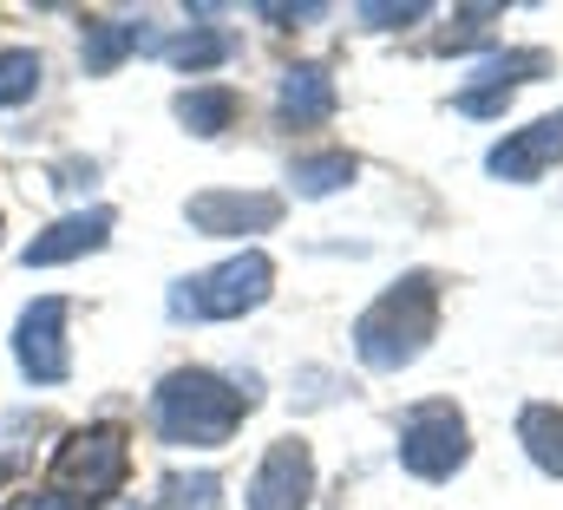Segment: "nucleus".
<instances>
[{
	"label": "nucleus",
	"mask_w": 563,
	"mask_h": 510,
	"mask_svg": "<svg viewBox=\"0 0 563 510\" xmlns=\"http://www.w3.org/2000/svg\"><path fill=\"white\" fill-rule=\"evenodd\" d=\"M465 458H472V439H465V419H459L452 399H420V406L400 419V465H407L413 478L439 485V478H452Z\"/></svg>",
	"instance_id": "39448f33"
},
{
	"label": "nucleus",
	"mask_w": 563,
	"mask_h": 510,
	"mask_svg": "<svg viewBox=\"0 0 563 510\" xmlns=\"http://www.w3.org/2000/svg\"><path fill=\"white\" fill-rule=\"evenodd\" d=\"M439 334V288L432 275H400L361 321H354V354L374 374H400L426 354V341Z\"/></svg>",
	"instance_id": "f03ea898"
},
{
	"label": "nucleus",
	"mask_w": 563,
	"mask_h": 510,
	"mask_svg": "<svg viewBox=\"0 0 563 510\" xmlns=\"http://www.w3.org/2000/svg\"><path fill=\"white\" fill-rule=\"evenodd\" d=\"M40 53L33 46H7L0 53V106H26L33 92H40Z\"/></svg>",
	"instance_id": "a211bd4d"
},
{
	"label": "nucleus",
	"mask_w": 563,
	"mask_h": 510,
	"mask_svg": "<svg viewBox=\"0 0 563 510\" xmlns=\"http://www.w3.org/2000/svg\"><path fill=\"white\" fill-rule=\"evenodd\" d=\"M558 157H563V112H551V119H538V125L498 137V144H492V157H485V170H492V177H505V184H538Z\"/></svg>",
	"instance_id": "9d476101"
},
{
	"label": "nucleus",
	"mask_w": 563,
	"mask_h": 510,
	"mask_svg": "<svg viewBox=\"0 0 563 510\" xmlns=\"http://www.w3.org/2000/svg\"><path fill=\"white\" fill-rule=\"evenodd\" d=\"M125 465H132V439L125 425L99 419V425H79L59 452H53V478L73 505H112L125 491Z\"/></svg>",
	"instance_id": "20e7f679"
},
{
	"label": "nucleus",
	"mask_w": 563,
	"mask_h": 510,
	"mask_svg": "<svg viewBox=\"0 0 563 510\" xmlns=\"http://www.w3.org/2000/svg\"><path fill=\"white\" fill-rule=\"evenodd\" d=\"M7 510H79V505H73L66 491H20Z\"/></svg>",
	"instance_id": "5701e85b"
},
{
	"label": "nucleus",
	"mask_w": 563,
	"mask_h": 510,
	"mask_svg": "<svg viewBox=\"0 0 563 510\" xmlns=\"http://www.w3.org/2000/svg\"><path fill=\"white\" fill-rule=\"evenodd\" d=\"M354 157L347 151H321V157H295L288 164V190L295 197H334V190H347L354 184Z\"/></svg>",
	"instance_id": "f3484780"
},
{
	"label": "nucleus",
	"mask_w": 563,
	"mask_h": 510,
	"mask_svg": "<svg viewBox=\"0 0 563 510\" xmlns=\"http://www.w3.org/2000/svg\"><path fill=\"white\" fill-rule=\"evenodd\" d=\"M197 236H263L282 223V197L269 190H203L184 203Z\"/></svg>",
	"instance_id": "0eeeda50"
},
{
	"label": "nucleus",
	"mask_w": 563,
	"mask_h": 510,
	"mask_svg": "<svg viewBox=\"0 0 563 510\" xmlns=\"http://www.w3.org/2000/svg\"><path fill=\"white\" fill-rule=\"evenodd\" d=\"M269 295H276V262L263 250H243L217 268H203V275L170 281L164 308H170V321H236V314L263 308Z\"/></svg>",
	"instance_id": "7ed1b4c3"
},
{
	"label": "nucleus",
	"mask_w": 563,
	"mask_h": 510,
	"mask_svg": "<svg viewBox=\"0 0 563 510\" xmlns=\"http://www.w3.org/2000/svg\"><path fill=\"white\" fill-rule=\"evenodd\" d=\"M112 210L106 203H92V210H73V217H59L53 230H40L26 250H20V262L26 268H59V262H79V255L106 250V236H112Z\"/></svg>",
	"instance_id": "9b49d317"
},
{
	"label": "nucleus",
	"mask_w": 563,
	"mask_h": 510,
	"mask_svg": "<svg viewBox=\"0 0 563 510\" xmlns=\"http://www.w3.org/2000/svg\"><path fill=\"white\" fill-rule=\"evenodd\" d=\"M66 301L59 295H40V301H26L20 308V321H13V361H20V374L33 386H59L73 374V347H66Z\"/></svg>",
	"instance_id": "423d86ee"
},
{
	"label": "nucleus",
	"mask_w": 563,
	"mask_h": 510,
	"mask_svg": "<svg viewBox=\"0 0 563 510\" xmlns=\"http://www.w3.org/2000/svg\"><path fill=\"white\" fill-rule=\"evenodd\" d=\"M157 33L144 20H92L86 26V73H112L125 53H151Z\"/></svg>",
	"instance_id": "4468645a"
},
{
	"label": "nucleus",
	"mask_w": 563,
	"mask_h": 510,
	"mask_svg": "<svg viewBox=\"0 0 563 510\" xmlns=\"http://www.w3.org/2000/svg\"><path fill=\"white\" fill-rule=\"evenodd\" d=\"M426 13H432L426 0H407V7H361L367 26H407V20H426Z\"/></svg>",
	"instance_id": "aec40b11"
},
{
	"label": "nucleus",
	"mask_w": 563,
	"mask_h": 510,
	"mask_svg": "<svg viewBox=\"0 0 563 510\" xmlns=\"http://www.w3.org/2000/svg\"><path fill=\"white\" fill-rule=\"evenodd\" d=\"M518 439H525V452L544 478H563V406H525Z\"/></svg>",
	"instance_id": "2eb2a0df"
},
{
	"label": "nucleus",
	"mask_w": 563,
	"mask_h": 510,
	"mask_svg": "<svg viewBox=\"0 0 563 510\" xmlns=\"http://www.w3.org/2000/svg\"><path fill=\"white\" fill-rule=\"evenodd\" d=\"M151 53L170 59L177 73H210V66H223V59L236 53V33H223V26H184V33L157 40Z\"/></svg>",
	"instance_id": "ddd939ff"
},
{
	"label": "nucleus",
	"mask_w": 563,
	"mask_h": 510,
	"mask_svg": "<svg viewBox=\"0 0 563 510\" xmlns=\"http://www.w3.org/2000/svg\"><path fill=\"white\" fill-rule=\"evenodd\" d=\"M544 73H551V53H544V46L498 53V59H485V66L465 79V92H459V112H472V119H498V112H505V99H511L518 86L544 79Z\"/></svg>",
	"instance_id": "6e6552de"
},
{
	"label": "nucleus",
	"mask_w": 563,
	"mask_h": 510,
	"mask_svg": "<svg viewBox=\"0 0 563 510\" xmlns=\"http://www.w3.org/2000/svg\"><path fill=\"white\" fill-rule=\"evenodd\" d=\"M157 510H223V485L210 472H190V478H170Z\"/></svg>",
	"instance_id": "6ab92c4d"
},
{
	"label": "nucleus",
	"mask_w": 563,
	"mask_h": 510,
	"mask_svg": "<svg viewBox=\"0 0 563 510\" xmlns=\"http://www.w3.org/2000/svg\"><path fill=\"white\" fill-rule=\"evenodd\" d=\"M263 399V386L250 380H223V374H210V367H177V374H164L157 392H151V425H157V439L164 445H223L236 425H243V412Z\"/></svg>",
	"instance_id": "f257e3e1"
},
{
	"label": "nucleus",
	"mask_w": 563,
	"mask_h": 510,
	"mask_svg": "<svg viewBox=\"0 0 563 510\" xmlns=\"http://www.w3.org/2000/svg\"><path fill=\"white\" fill-rule=\"evenodd\" d=\"M170 112L184 119V131L217 137V131H230V119H236V92H230V86H184Z\"/></svg>",
	"instance_id": "dca6fc26"
},
{
	"label": "nucleus",
	"mask_w": 563,
	"mask_h": 510,
	"mask_svg": "<svg viewBox=\"0 0 563 510\" xmlns=\"http://www.w3.org/2000/svg\"><path fill=\"white\" fill-rule=\"evenodd\" d=\"M53 184H59V190H66V197H86V190H92V184H99V170H92V164H79V157H73V164H59V177H53Z\"/></svg>",
	"instance_id": "412c9836"
},
{
	"label": "nucleus",
	"mask_w": 563,
	"mask_h": 510,
	"mask_svg": "<svg viewBox=\"0 0 563 510\" xmlns=\"http://www.w3.org/2000/svg\"><path fill=\"white\" fill-rule=\"evenodd\" d=\"M256 13H263V20H276V26H308V20H321L328 7H321V0H308V7H256Z\"/></svg>",
	"instance_id": "4be33fe9"
},
{
	"label": "nucleus",
	"mask_w": 563,
	"mask_h": 510,
	"mask_svg": "<svg viewBox=\"0 0 563 510\" xmlns=\"http://www.w3.org/2000/svg\"><path fill=\"white\" fill-rule=\"evenodd\" d=\"M276 119L288 131H308V125H328L334 119V79H328V66H288L282 73Z\"/></svg>",
	"instance_id": "f8f14e48"
},
{
	"label": "nucleus",
	"mask_w": 563,
	"mask_h": 510,
	"mask_svg": "<svg viewBox=\"0 0 563 510\" xmlns=\"http://www.w3.org/2000/svg\"><path fill=\"white\" fill-rule=\"evenodd\" d=\"M308 491H314V458L301 439H276L250 478V510H308Z\"/></svg>",
	"instance_id": "1a4fd4ad"
}]
</instances>
